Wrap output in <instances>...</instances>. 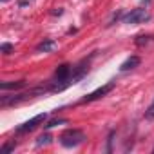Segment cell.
Returning a JSON list of instances; mask_svg holds the SVG:
<instances>
[{
    "label": "cell",
    "instance_id": "cell-7",
    "mask_svg": "<svg viewBox=\"0 0 154 154\" xmlns=\"http://www.w3.org/2000/svg\"><path fill=\"white\" fill-rule=\"evenodd\" d=\"M26 85V82L24 80H18V82H4V84H0V89L2 91H17V89H22Z\"/></svg>",
    "mask_w": 154,
    "mask_h": 154
},
{
    "label": "cell",
    "instance_id": "cell-13",
    "mask_svg": "<svg viewBox=\"0 0 154 154\" xmlns=\"http://www.w3.org/2000/svg\"><path fill=\"white\" fill-rule=\"evenodd\" d=\"M0 49H2L4 54H11L13 53V45L11 44H2V45H0Z\"/></svg>",
    "mask_w": 154,
    "mask_h": 154
},
{
    "label": "cell",
    "instance_id": "cell-4",
    "mask_svg": "<svg viewBox=\"0 0 154 154\" xmlns=\"http://www.w3.org/2000/svg\"><path fill=\"white\" fill-rule=\"evenodd\" d=\"M54 80H56V84H60V82H65L67 85L72 84L71 82V65H67V63L58 65L54 71Z\"/></svg>",
    "mask_w": 154,
    "mask_h": 154
},
{
    "label": "cell",
    "instance_id": "cell-6",
    "mask_svg": "<svg viewBox=\"0 0 154 154\" xmlns=\"http://www.w3.org/2000/svg\"><path fill=\"white\" fill-rule=\"evenodd\" d=\"M140 56H131V58H127L122 65H120V71H129V69H134V67H138L140 65Z\"/></svg>",
    "mask_w": 154,
    "mask_h": 154
},
{
    "label": "cell",
    "instance_id": "cell-12",
    "mask_svg": "<svg viewBox=\"0 0 154 154\" xmlns=\"http://www.w3.org/2000/svg\"><path fill=\"white\" fill-rule=\"evenodd\" d=\"M15 145H17L15 141H11V143H6V145L2 147V150H0V152H2V154H8V152H11V150L15 149Z\"/></svg>",
    "mask_w": 154,
    "mask_h": 154
},
{
    "label": "cell",
    "instance_id": "cell-3",
    "mask_svg": "<svg viewBox=\"0 0 154 154\" xmlns=\"http://www.w3.org/2000/svg\"><path fill=\"white\" fill-rule=\"evenodd\" d=\"M150 18V15L147 13V9H132L131 13L123 15V24H141L147 22Z\"/></svg>",
    "mask_w": 154,
    "mask_h": 154
},
{
    "label": "cell",
    "instance_id": "cell-5",
    "mask_svg": "<svg viewBox=\"0 0 154 154\" xmlns=\"http://www.w3.org/2000/svg\"><path fill=\"white\" fill-rule=\"evenodd\" d=\"M114 89V84L111 82V84H107V85H103V87H100V89H96V91H93L91 94H87L85 98H82V103H87V102H94V100H98V98H103L107 93H111Z\"/></svg>",
    "mask_w": 154,
    "mask_h": 154
},
{
    "label": "cell",
    "instance_id": "cell-1",
    "mask_svg": "<svg viewBox=\"0 0 154 154\" xmlns=\"http://www.w3.org/2000/svg\"><path fill=\"white\" fill-rule=\"evenodd\" d=\"M85 141V134L78 129H67L65 132H62L60 136V143L63 147H76Z\"/></svg>",
    "mask_w": 154,
    "mask_h": 154
},
{
    "label": "cell",
    "instance_id": "cell-11",
    "mask_svg": "<svg viewBox=\"0 0 154 154\" xmlns=\"http://www.w3.org/2000/svg\"><path fill=\"white\" fill-rule=\"evenodd\" d=\"M63 123H67V120H63V118H60V120H51L45 127L47 129H51V127H56V125H63Z\"/></svg>",
    "mask_w": 154,
    "mask_h": 154
},
{
    "label": "cell",
    "instance_id": "cell-14",
    "mask_svg": "<svg viewBox=\"0 0 154 154\" xmlns=\"http://www.w3.org/2000/svg\"><path fill=\"white\" fill-rule=\"evenodd\" d=\"M149 38H150V36H143V35H141V36H136V44H138V45H143V44L149 42Z\"/></svg>",
    "mask_w": 154,
    "mask_h": 154
},
{
    "label": "cell",
    "instance_id": "cell-9",
    "mask_svg": "<svg viewBox=\"0 0 154 154\" xmlns=\"http://www.w3.org/2000/svg\"><path fill=\"white\" fill-rule=\"evenodd\" d=\"M49 143H51V136H49L47 132H45V134H42V136L38 138V141H36V145H38V147H42V145H49Z\"/></svg>",
    "mask_w": 154,
    "mask_h": 154
},
{
    "label": "cell",
    "instance_id": "cell-8",
    "mask_svg": "<svg viewBox=\"0 0 154 154\" xmlns=\"http://www.w3.org/2000/svg\"><path fill=\"white\" fill-rule=\"evenodd\" d=\"M54 47H56V42H54V40H44L42 44L36 45V51H38V53H49V51H53Z\"/></svg>",
    "mask_w": 154,
    "mask_h": 154
},
{
    "label": "cell",
    "instance_id": "cell-10",
    "mask_svg": "<svg viewBox=\"0 0 154 154\" xmlns=\"http://www.w3.org/2000/svg\"><path fill=\"white\" fill-rule=\"evenodd\" d=\"M145 120H154V100H152V103L145 111Z\"/></svg>",
    "mask_w": 154,
    "mask_h": 154
},
{
    "label": "cell",
    "instance_id": "cell-2",
    "mask_svg": "<svg viewBox=\"0 0 154 154\" xmlns=\"http://www.w3.org/2000/svg\"><path fill=\"white\" fill-rule=\"evenodd\" d=\"M45 120H47V114H45V112L36 114L35 118H31V120H27L26 123L18 125V127H17V134H26V132H31V131H35L40 123H44Z\"/></svg>",
    "mask_w": 154,
    "mask_h": 154
}]
</instances>
